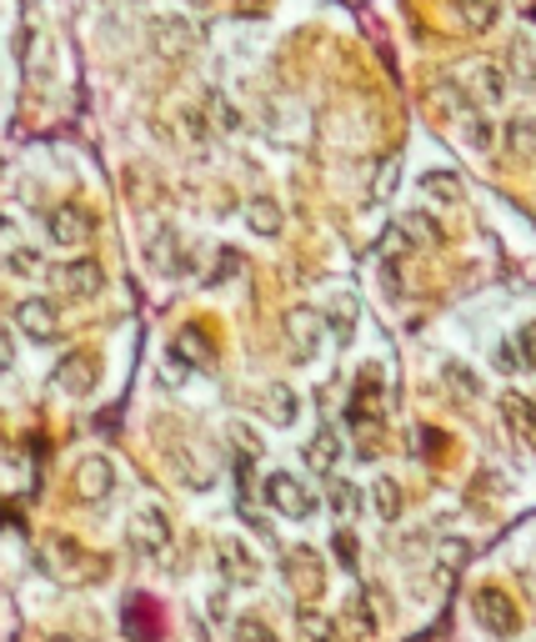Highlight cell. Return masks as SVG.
<instances>
[{"label": "cell", "instance_id": "cell-37", "mask_svg": "<svg viewBox=\"0 0 536 642\" xmlns=\"http://www.w3.org/2000/svg\"><path fill=\"white\" fill-rule=\"evenodd\" d=\"M11 367H15V347H11V331L0 327V377H5Z\"/></svg>", "mask_w": 536, "mask_h": 642}, {"label": "cell", "instance_id": "cell-29", "mask_svg": "<svg viewBox=\"0 0 536 642\" xmlns=\"http://www.w3.org/2000/svg\"><path fill=\"white\" fill-rule=\"evenodd\" d=\"M231 642H276V632L266 628L261 617H235V628H231Z\"/></svg>", "mask_w": 536, "mask_h": 642}, {"label": "cell", "instance_id": "cell-10", "mask_svg": "<svg viewBox=\"0 0 536 642\" xmlns=\"http://www.w3.org/2000/svg\"><path fill=\"white\" fill-rule=\"evenodd\" d=\"M15 327L26 331L30 341H51L55 331H61V312H55V302H46V297H26V302L15 306Z\"/></svg>", "mask_w": 536, "mask_h": 642}, {"label": "cell", "instance_id": "cell-39", "mask_svg": "<svg viewBox=\"0 0 536 642\" xmlns=\"http://www.w3.org/2000/svg\"><path fill=\"white\" fill-rule=\"evenodd\" d=\"M55 642H71V638H55Z\"/></svg>", "mask_w": 536, "mask_h": 642}, {"label": "cell", "instance_id": "cell-1", "mask_svg": "<svg viewBox=\"0 0 536 642\" xmlns=\"http://www.w3.org/2000/svg\"><path fill=\"white\" fill-rule=\"evenodd\" d=\"M261 487H266V502H271L281 517H291V523H311L316 507H321V498H316L296 473H271Z\"/></svg>", "mask_w": 536, "mask_h": 642}, {"label": "cell", "instance_id": "cell-17", "mask_svg": "<svg viewBox=\"0 0 536 642\" xmlns=\"http://www.w3.org/2000/svg\"><path fill=\"white\" fill-rule=\"evenodd\" d=\"M346 632H352L356 642H371L381 632V617H377V607H371V592H356L352 603H346Z\"/></svg>", "mask_w": 536, "mask_h": 642}, {"label": "cell", "instance_id": "cell-21", "mask_svg": "<svg viewBox=\"0 0 536 642\" xmlns=\"http://www.w3.org/2000/svg\"><path fill=\"white\" fill-rule=\"evenodd\" d=\"M501 141H507V151H511V156L532 161V156H536V116H516V121H507V131H501Z\"/></svg>", "mask_w": 536, "mask_h": 642}, {"label": "cell", "instance_id": "cell-14", "mask_svg": "<svg viewBox=\"0 0 536 642\" xmlns=\"http://www.w3.org/2000/svg\"><path fill=\"white\" fill-rule=\"evenodd\" d=\"M261 417L271 421V427H296V417H302V396L291 392L286 381H271L261 392Z\"/></svg>", "mask_w": 536, "mask_h": 642}, {"label": "cell", "instance_id": "cell-22", "mask_svg": "<svg viewBox=\"0 0 536 642\" xmlns=\"http://www.w3.org/2000/svg\"><path fill=\"white\" fill-rule=\"evenodd\" d=\"M396 226L406 231V241H411V247H442V241H446V231L432 222V216H426V211H411V216H401Z\"/></svg>", "mask_w": 536, "mask_h": 642}, {"label": "cell", "instance_id": "cell-27", "mask_svg": "<svg viewBox=\"0 0 536 642\" xmlns=\"http://www.w3.org/2000/svg\"><path fill=\"white\" fill-rule=\"evenodd\" d=\"M327 502H331V512H336V517H346V523H352L356 512H361V487H356V482H341V477H331Z\"/></svg>", "mask_w": 536, "mask_h": 642}, {"label": "cell", "instance_id": "cell-2", "mask_svg": "<svg viewBox=\"0 0 536 642\" xmlns=\"http://www.w3.org/2000/svg\"><path fill=\"white\" fill-rule=\"evenodd\" d=\"M471 613H476V622H482L492 638H516L522 632V613H516V603H511L501 588H476V597H471Z\"/></svg>", "mask_w": 536, "mask_h": 642}, {"label": "cell", "instance_id": "cell-7", "mask_svg": "<svg viewBox=\"0 0 536 642\" xmlns=\"http://www.w3.org/2000/svg\"><path fill=\"white\" fill-rule=\"evenodd\" d=\"M461 86H467V101H482V105H501L507 101V71L497 61H471L461 71Z\"/></svg>", "mask_w": 536, "mask_h": 642}, {"label": "cell", "instance_id": "cell-31", "mask_svg": "<svg viewBox=\"0 0 536 642\" xmlns=\"http://www.w3.org/2000/svg\"><path fill=\"white\" fill-rule=\"evenodd\" d=\"M5 266H11L15 276H36V272H40V251H30V247H15L11 256H5Z\"/></svg>", "mask_w": 536, "mask_h": 642}, {"label": "cell", "instance_id": "cell-25", "mask_svg": "<svg viewBox=\"0 0 536 642\" xmlns=\"http://www.w3.org/2000/svg\"><path fill=\"white\" fill-rule=\"evenodd\" d=\"M321 322H327V331L336 341H352L356 337V302H352V297H336V302L327 306V316H321Z\"/></svg>", "mask_w": 536, "mask_h": 642}, {"label": "cell", "instance_id": "cell-35", "mask_svg": "<svg viewBox=\"0 0 536 642\" xmlns=\"http://www.w3.org/2000/svg\"><path fill=\"white\" fill-rule=\"evenodd\" d=\"M516 347H522V367H536V322L516 331Z\"/></svg>", "mask_w": 536, "mask_h": 642}, {"label": "cell", "instance_id": "cell-16", "mask_svg": "<svg viewBox=\"0 0 536 642\" xmlns=\"http://www.w3.org/2000/svg\"><path fill=\"white\" fill-rule=\"evenodd\" d=\"M336 462H341V432L336 427H321V432L306 442V467L321 473V477H331L336 473Z\"/></svg>", "mask_w": 536, "mask_h": 642}, {"label": "cell", "instance_id": "cell-4", "mask_svg": "<svg viewBox=\"0 0 536 642\" xmlns=\"http://www.w3.org/2000/svg\"><path fill=\"white\" fill-rule=\"evenodd\" d=\"M281 331H286V347L296 362H316L321 347H327V322H321V312H311V306H291Z\"/></svg>", "mask_w": 536, "mask_h": 642}, {"label": "cell", "instance_id": "cell-32", "mask_svg": "<svg viewBox=\"0 0 536 642\" xmlns=\"http://www.w3.org/2000/svg\"><path fill=\"white\" fill-rule=\"evenodd\" d=\"M206 111L216 116V131H235V126H241V116H235V105H226L221 96H210V101H206Z\"/></svg>", "mask_w": 536, "mask_h": 642}, {"label": "cell", "instance_id": "cell-18", "mask_svg": "<svg viewBox=\"0 0 536 642\" xmlns=\"http://www.w3.org/2000/svg\"><path fill=\"white\" fill-rule=\"evenodd\" d=\"M501 421H507L516 437H536V402L522 392H507L501 396Z\"/></svg>", "mask_w": 536, "mask_h": 642}, {"label": "cell", "instance_id": "cell-12", "mask_svg": "<svg viewBox=\"0 0 536 642\" xmlns=\"http://www.w3.org/2000/svg\"><path fill=\"white\" fill-rule=\"evenodd\" d=\"M145 262L156 266V272H166V276L191 272V256H181V237H176V226H161L156 237L145 241Z\"/></svg>", "mask_w": 536, "mask_h": 642}, {"label": "cell", "instance_id": "cell-23", "mask_svg": "<svg viewBox=\"0 0 536 642\" xmlns=\"http://www.w3.org/2000/svg\"><path fill=\"white\" fill-rule=\"evenodd\" d=\"M286 572H291V582L302 592H321V567H316V552L311 547H296L286 557Z\"/></svg>", "mask_w": 536, "mask_h": 642}, {"label": "cell", "instance_id": "cell-38", "mask_svg": "<svg viewBox=\"0 0 536 642\" xmlns=\"http://www.w3.org/2000/svg\"><path fill=\"white\" fill-rule=\"evenodd\" d=\"M241 272V256H235V251H226L221 262H216V276H210V281H226V276H235Z\"/></svg>", "mask_w": 536, "mask_h": 642}, {"label": "cell", "instance_id": "cell-5", "mask_svg": "<svg viewBox=\"0 0 536 642\" xmlns=\"http://www.w3.org/2000/svg\"><path fill=\"white\" fill-rule=\"evenodd\" d=\"M71 487H76L80 502H105L116 492V462L105 457V452H91V457L76 462V473H71Z\"/></svg>", "mask_w": 536, "mask_h": 642}, {"label": "cell", "instance_id": "cell-20", "mask_svg": "<svg viewBox=\"0 0 536 642\" xmlns=\"http://www.w3.org/2000/svg\"><path fill=\"white\" fill-rule=\"evenodd\" d=\"M371 507H377L381 523H396V517H401V507H406L401 482H392V477H377V482H371Z\"/></svg>", "mask_w": 536, "mask_h": 642}, {"label": "cell", "instance_id": "cell-19", "mask_svg": "<svg viewBox=\"0 0 536 642\" xmlns=\"http://www.w3.org/2000/svg\"><path fill=\"white\" fill-rule=\"evenodd\" d=\"M246 226L256 231V237H281L286 216H281V206H276L271 197H251L246 201Z\"/></svg>", "mask_w": 536, "mask_h": 642}, {"label": "cell", "instance_id": "cell-8", "mask_svg": "<svg viewBox=\"0 0 536 642\" xmlns=\"http://www.w3.org/2000/svg\"><path fill=\"white\" fill-rule=\"evenodd\" d=\"M95 381H101V362H95V352H71L61 367H55V392L66 396H91Z\"/></svg>", "mask_w": 536, "mask_h": 642}, {"label": "cell", "instance_id": "cell-3", "mask_svg": "<svg viewBox=\"0 0 536 642\" xmlns=\"http://www.w3.org/2000/svg\"><path fill=\"white\" fill-rule=\"evenodd\" d=\"M126 542H131V552L136 557H145V563L166 557L170 552V517L161 507H141L131 517V527H126Z\"/></svg>", "mask_w": 536, "mask_h": 642}, {"label": "cell", "instance_id": "cell-24", "mask_svg": "<svg viewBox=\"0 0 536 642\" xmlns=\"http://www.w3.org/2000/svg\"><path fill=\"white\" fill-rule=\"evenodd\" d=\"M497 0H457V15H461V26L467 30H476V36H482V30H492L497 26Z\"/></svg>", "mask_w": 536, "mask_h": 642}, {"label": "cell", "instance_id": "cell-34", "mask_svg": "<svg viewBox=\"0 0 536 642\" xmlns=\"http://www.w3.org/2000/svg\"><path fill=\"white\" fill-rule=\"evenodd\" d=\"M446 381H451V387H457V392H467V396H476V392H482V381L471 377V372H461L457 362H451V367H446Z\"/></svg>", "mask_w": 536, "mask_h": 642}, {"label": "cell", "instance_id": "cell-13", "mask_svg": "<svg viewBox=\"0 0 536 642\" xmlns=\"http://www.w3.org/2000/svg\"><path fill=\"white\" fill-rule=\"evenodd\" d=\"M451 121H457L461 141H467L471 151H476V156H486V151L497 146V126L486 121V111H482V105H471V101H467V105H461V111H457Z\"/></svg>", "mask_w": 536, "mask_h": 642}, {"label": "cell", "instance_id": "cell-15", "mask_svg": "<svg viewBox=\"0 0 536 642\" xmlns=\"http://www.w3.org/2000/svg\"><path fill=\"white\" fill-rule=\"evenodd\" d=\"M151 46H156V55H170V61H176V55H186L191 51V46H196V30L186 26V21H156V26H151Z\"/></svg>", "mask_w": 536, "mask_h": 642}, {"label": "cell", "instance_id": "cell-6", "mask_svg": "<svg viewBox=\"0 0 536 642\" xmlns=\"http://www.w3.org/2000/svg\"><path fill=\"white\" fill-rule=\"evenodd\" d=\"M95 231L91 211L76 206V201H61V206H51V216H46V237L55 241V247H86Z\"/></svg>", "mask_w": 536, "mask_h": 642}, {"label": "cell", "instance_id": "cell-30", "mask_svg": "<svg viewBox=\"0 0 536 642\" xmlns=\"http://www.w3.org/2000/svg\"><path fill=\"white\" fill-rule=\"evenodd\" d=\"M492 367H497L501 377H511V372H522V347H516V337L497 341V352H492Z\"/></svg>", "mask_w": 536, "mask_h": 642}, {"label": "cell", "instance_id": "cell-26", "mask_svg": "<svg viewBox=\"0 0 536 642\" xmlns=\"http://www.w3.org/2000/svg\"><path fill=\"white\" fill-rule=\"evenodd\" d=\"M421 191L432 201H442V206H457L461 201V181L451 171H426V176H421Z\"/></svg>", "mask_w": 536, "mask_h": 642}, {"label": "cell", "instance_id": "cell-36", "mask_svg": "<svg viewBox=\"0 0 536 642\" xmlns=\"http://www.w3.org/2000/svg\"><path fill=\"white\" fill-rule=\"evenodd\" d=\"M336 557L346 567H356V538H352V532H336Z\"/></svg>", "mask_w": 536, "mask_h": 642}, {"label": "cell", "instance_id": "cell-28", "mask_svg": "<svg viewBox=\"0 0 536 642\" xmlns=\"http://www.w3.org/2000/svg\"><path fill=\"white\" fill-rule=\"evenodd\" d=\"M296 632H302V642H336V622L327 613H316V607H306L296 617Z\"/></svg>", "mask_w": 536, "mask_h": 642}, {"label": "cell", "instance_id": "cell-33", "mask_svg": "<svg viewBox=\"0 0 536 642\" xmlns=\"http://www.w3.org/2000/svg\"><path fill=\"white\" fill-rule=\"evenodd\" d=\"M381 291H386V297H401V262H396V256L381 262Z\"/></svg>", "mask_w": 536, "mask_h": 642}, {"label": "cell", "instance_id": "cell-11", "mask_svg": "<svg viewBox=\"0 0 536 642\" xmlns=\"http://www.w3.org/2000/svg\"><path fill=\"white\" fill-rule=\"evenodd\" d=\"M105 281L101 262H91V256H80V262H66L61 272H55V287L66 291V297H76V302H86V297H95Z\"/></svg>", "mask_w": 536, "mask_h": 642}, {"label": "cell", "instance_id": "cell-9", "mask_svg": "<svg viewBox=\"0 0 536 642\" xmlns=\"http://www.w3.org/2000/svg\"><path fill=\"white\" fill-rule=\"evenodd\" d=\"M216 557H221V577H226V582H235V588H251V582L261 577L256 552H251L241 538H221V542H216Z\"/></svg>", "mask_w": 536, "mask_h": 642}]
</instances>
